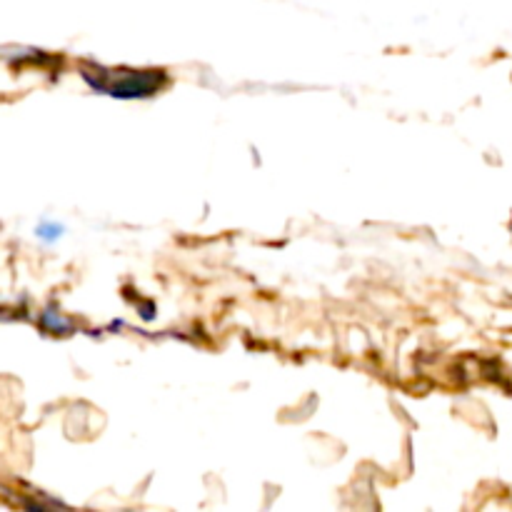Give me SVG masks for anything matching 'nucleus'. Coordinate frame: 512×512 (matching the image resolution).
Here are the masks:
<instances>
[{"label":"nucleus","instance_id":"f03ea898","mask_svg":"<svg viewBox=\"0 0 512 512\" xmlns=\"http://www.w3.org/2000/svg\"><path fill=\"white\" fill-rule=\"evenodd\" d=\"M35 233H38V238L45 240V243H55V240H58L60 235H63V225L43 223L38 230H35Z\"/></svg>","mask_w":512,"mask_h":512},{"label":"nucleus","instance_id":"f257e3e1","mask_svg":"<svg viewBox=\"0 0 512 512\" xmlns=\"http://www.w3.org/2000/svg\"><path fill=\"white\" fill-rule=\"evenodd\" d=\"M90 85H93L98 93L113 95V98H143V95H153L155 88L160 83V75H155L153 70L150 73H125L120 75H110L103 73L98 80L95 78H85Z\"/></svg>","mask_w":512,"mask_h":512}]
</instances>
